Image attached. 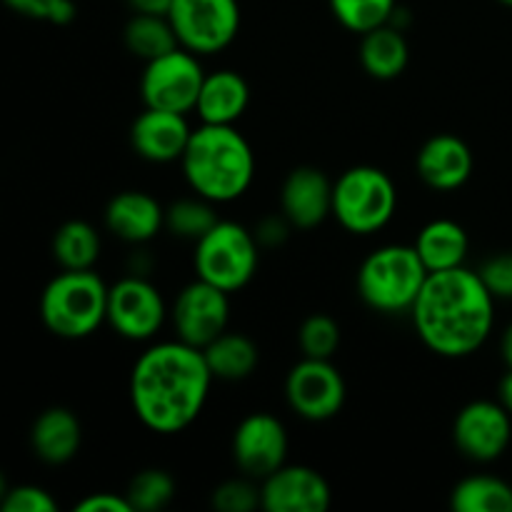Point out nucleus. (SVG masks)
Listing matches in <instances>:
<instances>
[{
	"label": "nucleus",
	"mask_w": 512,
	"mask_h": 512,
	"mask_svg": "<svg viewBox=\"0 0 512 512\" xmlns=\"http://www.w3.org/2000/svg\"><path fill=\"white\" fill-rule=\"evenodd\" d=\"M330 10L343 28L363 35L393 18L395 0H330Z\"/></svg>",
	"instance_id": "nucleus-30"
},
{
	"label": "nucleus",
	"mask_w": 512,
	"mask_h": 512,
	"mask_svg": "<svg viewBox=\"0 0 512 512\" xmlns=\"http://www.w3.org/2000/svg\"><path fill=\"white\" fill-rule=\"evenodd\" d=\"M40 318L58 338H88L108 323V285L93 270H63L40 295Z\"/></svg>",
	"instance_id": "nucleus-4"
},
{
	"label": "nucleus",
	"mask_w": 512,
	"mask_h": 512,
	"mask_svg": "<svg viewBox=\"0 0 512 512\" xmlns=\"http://www.w3.org/2000/svg\"><path fill=\"white\" fill-rule=\"evenodd\" d=\"M498 403L503 405L505 410L512 415V370L503 375V380H500V388H498Z\"/></svg>",
	"instance_id": "nucleus-39"
},
{
	"label": "nucleus",
	"mask_w": 512,
	"mask_h": 512,
	"mask_svg": "<svg viewBox=\"0 0 512 512\" xmlns=\"http://www.w3.org/2000/svg\"><path fill=\"white\" fill-rule=\"evenodd\" d=\"M193 128L183 113L145 108L130 125V145L148 163H175L183 158Z\"/></svg>",
	"instance_id": "nucleus-17"
},
{
	"label": "nucleus",
	"mask_w": 512,
	"mask_h": 512,
	"mask_svg": "<svg viewBox=\"0 0 512 512\" xmlns=\"http://www.w3.org/2000/svg\"><path fill=\"white\" fill-rule=\"evenodd\" d=\"M455 512H512V485L493 475L460 480L450 493Z\"/></svg>",
	"instance_id": "nucleus-27"
},
{
	"label": "nucleus",
	"mask_w": 512,
	"mask_h": 512,
	"mask_svg": "<svg viewBox=\"0 0 512 512\" xmlns=\"http://www.w3.org/2000/svg\"><path fill=\"white\" fill-rule=\"evenodd\" d=\"M215 203L205 198H183L178 203H173L170 208H165V228L173 235L183 240H193L198 243L215 223H218V215H215Z\"/></svg>",
	"instance_id": "nucleus-28"
},
{
	"label": "nucleus",
	"mask_w": 512,
	"mask_h": 512,
	"mask_svg": "<svg viewBox=\"0 0 512 512\" xmlns=\"http://www.w3.org/2000/svg\"><path fill=\"white\" fill-rule=\"evenodd\" d=\"M75 512H133V505L125 495L93 493L75 505Z\"/></svg>",
	"instance_id": "nucleus-36"
},
{
	"label": "nucleus",
	"mask_w": 512,
	"mask_h": 512,
	"mask_svg": "<svg viewBox=\"0 0 512 512\" xmlns=\"http://www.w3.org/2000/svg\"><path fill=\"white\" fill-rule=\"evenodd\" d=\"M205 363H208L210 373L218 380H228V383H238V380L250 378L258 368V345L243 333H230L225 330L223 335L213 340L203 348Z\"/></svg>",
	"instance_id": "nucleus-24"
},
{
	"label": "nucleus",
	"mask_w": 512,
	"mask_h": 512,
	"mask_svg": "<svg viewBox=\"0 0 512 512\" xmlns=\"http://www.w3.org/2000/svg\"><path fill=\"white\" fill-rule=\"evenodd\" d=\"M280 210L293 228H318L333 215V183L313 165L290 170L280 188Z\"/></svg>",
	"instance_id": "nucleus-16"
},
{
	"label": "nucleus",
	"mask_w": 512,
	"mask_h": 512,
	"mask_svg": "<svg viewBox=\"0 0 512 512\" xmlns=\"http://www.w3.org/2000/svg\"><path fill=\"white\" fill-rule=\"evenodd\" d=\"M260 500L268 512H325L333 503V493L318 470L285 463L260 480Z\"/></svg>",
	"instance_id": "nucleus-15"
},
{
	"label": "nucleus",
	"mask_w": 512,
	"mask_h": 512,
	"mask_svg": "<svg viewBox=\"0 0 512 512\" xmlns=\"http://www.w3.org/2000/svg\"><path fill=\"white\" fill-rule=\"evenodd\" d=\"M253 478H235L225 480L210 495V505L220 512H253L255 508H263L260 500V485Z\"/></svg>",
	"instance_id": "nucleus-32"
},
{
	"label": "nucleus",
	"mask_w": 512,
	"mask_h": 512,
	"mask_svg": "<svg viewBox=\"0 0 512 512\" xmlns=\"http://www.w3.org/2000/svg\"><path fill=\"white\" fill-rule=\"evenodd\" d=\"M83 443V428L73 410L48 408L35 418L30 428L33 453L48 465H65L78 455Z\"/></svg>",
	"instance_id": "nucleus-20"
},
{
	"label": "nucleus",
	"mask_w": 512,
	"mask_h": 512,
	"mask_svg": "<svg viewBox=\"0 0 512 512\" xmlns=\"http://www.w3.org/2000/svg\"><path fill=\"white\" fill-rule=\"evenodd\" d=\"M473 150L453 133H438L423 143L415 158L420 180L433 190H458L473 175Z\"/></svg>",
	"instance_id": "nucleus-18"
},
{
	"label": "nucleus",
	"mask_w": 512,
	"mask_h": 512,
	"mask_svg": "<svg viewBox=\"0 0 512 512\" xmlns=\"http://www.w3.org/2000/svg\"><path fill=\"white\" fill-rule=\"evenodd\" d=\"M8 480H5V475L3 473H0V503H3V498H5V495H8Z\"/></svg>",
	"instance_id": "nucleus-41"
},
{
	"label": "nucleus",
	"mask_w": 512,
	"mask_h": 512,
	"mask_svg": "<svg viewBox=\"0 0 512 512\" xmlns=\"http://www.w3.org/2000/svg\"><path fill=\"white\" fill-rule=\"evenodd\" d=\"M503 358H505V363H508V368L512 370V325L505 330V335H503Z\"/></svg>",
	"instance_id": "nucleus-40"
},
{
	"label": "nucleus",
	"mask_w": 512,
	"mask_h": 512,
	"mask_svg": "<svg viewBox=\"0 0 512 512\" xmlns=\"http://www.w3.org/2000/svg\"><path fill=\"white\" fill-rule=\"evenodd\" d=\"M130 8L135 13H150V15H168L173 0H128Z\"/></svg>",
	"instance_id": "nucleus-38"
},
{
	"label": "nucleus",
	"mask_w": 512,
	"mask_h": 512,
	"mask_svg": "<svg viewBox=\"0 0 512 512\" xmlns=\"http://www.w3.org/2000/svg\"><path fill=\"white\" fill-rule=\"evenodd\" d=\"M233 458L243 475L265 480L283 468L288 458V433L285 425L270 413H253L238 423L233 433Z\"/></svg>",
	"instance_id": "nucleus-14"
},
{
	"label": "nucleus",
	"mask_w": 512,
	"mask_h": 512,
	"mask_svg": "<svg viewBox=\"0 0 512 512\" xmlns=\"http://www.w3.org/2000/svg\"><path fill=\"white\" fill-rule=\"evenodd\" d=\"M428 275L415 245H383L360 265L358 295L378 313H405L413 310Z\"/></svg>",
	"instance_id": "nucleus-5"
},
{
	"label": "nucleus",
	"mask_w": 512,
	"mask_h": 512,
	"mask_svg": "<svg viewBox=\"0 0 512 512\" xmlns=\"http://www.w3.org/2000/svg\"><path fill=\"white\" fill-rule=\"evenodd\" d=\"M293 228V225L288 223V218H268L263 220V223L258 225V230H255V238H258L260 245H275V243H283L285 238H288V230Z\"/></svg>",
	"instance_id": "nucleus-37"
},
{
	"label": "nucleus",
	"mask_w": 512,
	"mask_h": 512,
	"mask_svg": "<svg viewBox=\"0 0 512 512\" xmlns=\"http://www.w3.org/2000/svg\"><path fill=\"white\" fill-rule=\"evenodd\" d=\"M468 248L470 240L465 228L448 218L428 223L415 238V250H418L428 273H440V270H453L465 265Z\"/></svg>",
	"instance_id": "nucleus-22"
},
{
	"label": "nucleus",
	"mask_w": 512,
	"mask_h": 512,
	"mask_svg": "<svg viewBox=\"0 0 512 512\" xmlns=\"http://www.w3.org/2000/svg\"><path fill=\"white\" fill-rule=\"evenodd\" d=\"M213 380L203 350L183 340H165L135 360L130 403L145 428L175 435L200 418Z\"/></svg>",
	"instance_id": "nucleus-1"
},
{
	"label": "nucleus",
	"mask_w": 512,
	"mask_h": 512,
	"mask_svg": "<svg viewBox=\"0 0 512 512\" xmlns=\"http://www.w3.org/2000/svg\"><path fill=\"white\" fill-rule=\"evenodd\" d=\"M395 208L393 178L375 165H355L333 183V215L348 233H378L393 220Z\"/></svg>",
	"instance_id": "nucleus-6"
},
{
	"label": "nucleus",
	"mask_w": 512,
	"mask_h": 512,
	"mask_svg": "<svg viewBox=\"0 0 512 512\" xmlns=\"http://www.w3.org/2000/svg\"><path fill=\"white\" fill-rule=\"evenodd\" d=\"M498 3H503V5H508V8H512V0H498Z\"/></svg>",
	"instance_id": "nucleus-42"
},
{
	"label": "nucleus",
	"mask_w": 512,
	"mask_h": 512,
	"mask_svg": "<svg viewBox=\"0 0 512 512\" xmlns=\"http://www.w3.org/2000/svg\"><path fill=\"white\" fill-rule=\"evenodd\" d=\"M125 498L133 505V512H158L175 498V480L168 470L148 468L140 470L128 483Z\"/></svg>",
	"instance_id": "nucleus-29"
},
{
	"label": "nucleus",
	"mask_w": 512,
	"mask_h": 512,
	"mask_svg": "<svg viewBox=\"0 0 512 512\" xmlns=\"http://www.w3.org/2000/svg\"><path fill=\"white\" fill-rule=\"evenodd\" d=\"M168 20L180 48L213 55L228 48L240 30L238 0H173Z\"/></svg>",
	"instance_id": "nucleus-9"
},
{
	"label": "nucleus",
	"mask_w": 512,
	"mask_h": 512,
	"mask_svg": "<svg viewBox=\"0 0 512 512\" xmlns=\"http://www.w3.org/2000/svg\"><path fill=\"white\" fill-rule=\"evenodd\" d=\"M413 325L420 340L443 358H468L493 333L495 298L465 265L430 273L415 300Z\"/></svg>",
	"instance_id": "nucleus-2"
},
{
	"label": "nucleus",
	"mask_w": 512,
	"mask_h": 512,
	"mask_svg": "<svg viewBox=\"0 0 512 512\" xmlns=\"http://www.w3.org/2000/svg\"><path fill=\"white\" fill-rule=\"evenodd\" d=\"M260 243L255 233L233 220H218L195 243V273L225 293L245 288L258 270Z\"/></svg>",
	"instance_id": "nucleus-7"
},
{
	"label": "nucleus",
	"mask_w": 512,
	"mask_h": 512,
	"mask_svg": "<svg viewBox=\"0 0 512 512\" xmlns=\"http://www.w3.org/2000/svg\"><path fill=\"white\" fill-rule=\"evenodd\" d=\"M10 10L33 20L53 25H68L75 20V0H3Z\"/></svg>",
	"instance_id": "nucleus-33"
},
{
	"label": "nucleus",
	"mask_w": 512,
	"mask_h": 512,
	"mask_svg": "<svg viewBox=\"0 0 512 512\" xmlns=\"http://www.w3.org/2000/svg\"><path fill=\"white\" fill-rule=\"evenodd\" d=\"M180 165L193 193L210 203L238 200L255 175L253 148L235 125L203 123L193 130Z\"/></svg>",
	"instance_id": "nucleus-3"
},
{
	"label": "nucleus",
	"mask_w": 512,
	"mask_h": 512,
	"mask_svg": "<svg viewBox=\"0 0 512 512\" xmlns=\"http://www.w3.org/2000/svg\"><path fill=\"white\" fill-rule=\"evenodd\" d=\"M298 345L303 350V358L315 360H333L340 348V325L338 320L325 313L308 315L300 323Z\"/></svg>",
	"instance_id": "nucleus-31"
},
{
	"label": "nucleus",
	"mask_w": 512,
	"mask_h": 512,
	"mask_svg": "<svg viewBox=\"0 0 512 512\" xmlns=\"http://www.w3.org/2000/svg\"><path fill=\"white\" fill-rule=\"evenodd\" d=\"M410 60V48L405 35L393 25H380V28L363 33L360 40V65L365 73L375 80H395L405 73Z\"/></svg>",
	"instance_id": "nucleus-23"
},
{
	"label": "nucleus",
	"mask_w": 512,
	"mask_h": 512,
	"mask_svg": "<svg viewBox=\"0 0 512 512\" xmlns=\"http://www.w3.org/2000/svg\"><path fill=\"white\" fill-rule=\"evenodd\" d=\"M345 380L333 360L303 358L285 378V400L290 410L310 423L335 418L345 405Z\"/></svg>",
	"instance_id": "nucleus-10"
},
{
	"label": "nucleus",
	"mask_w": 512,
	"mask_h": 512,
	"mask_svg": "<svg viewBox=\"0 0 512 512\" xmlns=\"http://www.w3.org/2000/svg\"><path fill=\"white\" fill-rule=\"evenodd\" d=\"M125 48L140 60H155L160 55L170 53V50L180 48L178 35H175L173 25H170L168 15H150V13H135L128 20L123 30Z\"/></svg>",
	"instance_id": "nucleus-25"
},
{
	"label": "nucleus",
	"mask_w": 512,
	"mask_h": 512,
	"mask_svg": "<svg viewBox=\"0 0 512 512\" xmlns=\"http://www.w3.org/2000/svg\"><path fill=\"white\" fill-rule=\"evenodd\" d=\"M105 228L125 243H148L165 228V208L143 190H125L110 198L105 208Z\"/></svg>",
	"instance_id": "nucleus-19"
},
{
	"label": "nucleus",
	"mask_w": 512,
	"mask_h": 512,
	"mask_svg": "<svg viewBox=\"0 0 512 512\" xmlns=\"http://www.w3.org/2000/svg\"><path fill=\"white\" fill-rule=\"evenodd\" d=\"M512 415L493 400H473L453 423V440L460 453L473 463H493L508 450Z\"/></svg>",
	"instance_id": "nucleus-13"
},
{
	"label": "nucleus",
	"mask_w": 512,
	"mask_h": 512,
	"mask_svg": "<svg viewBox=\"0 0 512 512\" xmlns=\"http://www.w3.org/2000/svg\"><path fill=\"white\" fill-rule=\"evenodd\" d=\"M230 293L220 290L208 280H193L185 285L175 298L170 320L178 333V340L203 350L218 335L228 330L230 320Z\"/></svg>",
	"instance_id": "nucleus-12"
},
{
	"label": "nucleus",
	"mask_w": 512,
	"mask_h": 512,
	"mask_svg": "<svg viewBox=\"0 0 512 512\" xmlns=\"http://www.w3.org/2000/svg\"><path fill=\"white\" fill-rule=\"evenodd\" d=\"M3 512H55L58 503L53 495L38 485H15L8 490V495L0 503Z\"/></svg>",
	"instance_id": "nucleus-34"
},
{
	"label": "nucleus",
	"mask_w": 512,
	"mask_h": 512,
	"mask_svg": "<svg viewBox=\"0 0 512 512\" xmlns=\"http://www.w3.org/2000/svg\"><path fill=\"white\" fill-rule=\"evenodd\" d=\"M478 275L495 300H512V253H500L485 260Z\"/></svg>",
	"instance_id": "nucleus-35"
},
{
	"label": "nucleus",
	"mask_w": 512,
	"mask_h": 512,
	"mask_svg": "<svg viewBox=\"0 0 512 512\" xmlns=\"http://www.w3.org/2000/svg\"><path fill=\"white\" fill-rule=\"evenodd\" d=\"M165 318V300L150 280L128 275L108 288V325L120 338L135 343L155 338Z\"/></svg>",
	"instance_id": "nucleus-11"
},
{
	"label": "nucleus",
	"mask_w": 512,
	"mask_h": 512,
	"mask_svg": "<svg viewBox=\"0 0 512 512\" xmlns=\"http://www.w3.org/2000/svg\"><path fill=\"white\" fill-rule=\"evenodd\" d=\"M100 248L98 230L85 220H68L53 235V255L63 270H93Z\"/></svg>",
	"instance_id": "nucleus-26"
},
{
	"label": "nucleus",
	"mask_w": 512,
	"mask_h": 512,
	"mask_svg": "<svg viewBox=\"0 0 512 512\" xmlns=\"http://www.w3.org/2000/svg\"><path fill=\"white\" fill-rule=\"evenodd\" d=\"M250 103V88L245 78L235 70H215L205 73L195 113L203 123L235 125Z\"/></svg>",
	"instance_id": "nucleus-21"
},
{
	"label": "nucleus",
	"mask_w": 512,
	"mask_h": 512,
	"mask_svg": "<svg viewBox=\"0 0 512 512\" xmlns=\"http://www.w3.org/2000/svg\"><path fill=\"white\" fill-rule=\"evenodd\" d=\"M203 80L205 70L198 55L185 48H175L145 63L140 95L145 108L188 115L190 110H195Z\"/></svg>",
	"instance_id": "nucleus-8"
}]
</instances>
